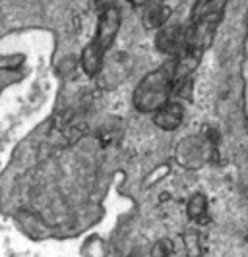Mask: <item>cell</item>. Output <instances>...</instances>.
<instances>
[{
  "label": "cell",
  "mask_w": 248,
  "mask_h": 257,
  "mask_svg": "<svg viewBox=\"0 0 248 257\" xmlns=\"http://www.w3.org/2000/svg\"><path fill=\"white\" fill-rule=\"evenodd\" d=\"M225 4L227 0H196L190 16V26L186 29V45L183 52L175 58L177 81L190 77V74L202 62L204 52L209 49L215 31L221 24Z\"/></svg>",
  "instance_id": "cell-1"
},
{
  "label": "cell",
  "mask_w": 248,
  "mask_h": 257,
  "mask_svg": "<svg viewBox=\"0 0 248 257\" xmlns=\"http://www.w3.org/2000/svg\"><path fill=\"white\" fill-rule=\"evenodd\" d=\"M177 89V66L175 58L157 70L147 72L134 91V106L140 112H157L171 101L173 91Z\"/></svg>",
  "instance_id": "cell-2"
},
{
  "label": "cell",
  "mask_w": 248,
  "mask_h": 257,
  "mask_svg": "<svg viewBox=\"0 0 248 257\" xmlns=\"http://www.w3.org/2000/svg\"><path fill=\"white\" fill-rule=\"evenodd\" d=\"M118 29H120V12L115 6H107L99 18L95 37L84 49V54H81V66H84L88 76H95L101 72L105 54L113 47Z\"/></svg>",
  "instance_id": "cell-3"
},
{
  "label": "cell",
  "mask_w": 248,
  "mask_h": 257,
  "mask_svg": "<svg viewBox=\"0 0 248 257\" xmlns=\"http://www.w3.org/2000/svg\"><path fill=\"white\" fill-rule=\"evenodd\" d=\"M157 49L171 56H179L186 45V29L179 26H163L157 33Z\"/></svg>",
  "instance_id": "cell-4"
},
{
  "label": "cell",
  "mask_w": 248,
  "mask_h": 257,
  "mask_svg": "<svg viewBox=\"0 0 248 257\" xmlns=\"http://www.w3.org/2000/svg\"><path fill=\"white\" fill-rule=\"evenodd\" d=\"M183 118H184V106L179 101H173L171 99L165 106H161L157 112H153V124H155L157 128L171 132V130H177L183 124Z\"/></svg>",
  "instance_id": "cell-5"
},
{
  "label": "cell",
  "mask_w": 248,
  "mask_h": 257,
  "mask_svg": "<svg viewBox=\"0 0 248 257\" xmlns=\"http://www.w3.org/2000/svg\"><path fill=\"white\" fill-rule=\"evenodd\" d=\"M144 14V26L149 27V29H161L163 26H167L171 18V10L167 6H163L161 2H153V4H147L142 8Z\"/></svg>",
  "instance_id": "cell-6"
},
{
  "label": "cell",
  "mask_w": 248,
  "mask_h": 257,
  "mask_svg": "<svg viewBox=\"0 0 248 257\" xmlns=\"http://www.w3.org/2000/svg\"><path fill=\"white\" fill-rule=\"evenodd\" d=\"M188 215H190V219L194 220H206V215H208V201H206V197L204 195H194L190 201H188Z\"/></svg>",
  "instance_id": "cell-7"
},
{
  "label": "cell",
  "mask_w": 248,
  "mask_h": 257,
  "mask_svg": "<svg viewBox=\"0 0 248 257\" xmlns=\"http://www.w3.org/2000/svg\"><path fill=\"white\" fill-rule=\"evenodd\" d=\"M134 6H138V8H144L147 4H153V2H159V0H130Z\"/></svg>",
  "instance_id": "cell-8"
}]
</instances>
